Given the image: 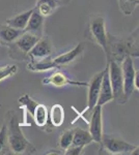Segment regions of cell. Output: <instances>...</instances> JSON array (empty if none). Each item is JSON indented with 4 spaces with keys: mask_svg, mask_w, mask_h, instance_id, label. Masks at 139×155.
<instances>
[{
    "mask_svg": "<svg viewBox=\"0 0 139 155\" xmlns=\"http://www.w3.org/2000/svg\"><path fill=\"white\" fill-rule=\"evenodd\" d=\"M3 122L6 125L7 141L12 154L32 155L36 153L37 149L26 139L22 131V123L20 122L16 111L9 110L5 113Z\"/></svg>",
    "mask_w": 139,
    "mask_h": 155,
    "instance_id": "obj_1",
    "label": "cell"
},
{
    "mask_svg": "<svg viewBox=\"0 0 139 155\" xmlns=\"http://www.w3.org/2000/svg\"><path fill=\"white\" fill-rule=\"evenodd\" d=\"M83 53H84V44L79 42L72 50L58 55L54 58L49 57L37 62L29 61L27 64V69L33 72H44L51 69H58L60 67L69 66L79 61L83 57Z\"/></svg>",
    "mask_w": 139,
    "mask_h": 155,
    "instance_id": "obj_2",
    "label": "cell"
},
{
    "mask_svg": "<svg viewBox=\"0 0 139 155\" xmlns=\"http://www.w3.org/2000/svg\"><path fill=\"white\" fill-rule=\"evenodd\" d=\"M107 33L105 17L100 14L90 15L85 30V37L102 48L104 53L107 50Z\"/></svg>",
    "mask_w": 139,
    "mask_h": 155,
    "instance_id": "obj_3",
    "label": "cell"
},
{
    "mask_svg": "<svg viewBox=\"0 0 139 155\" xmlns=\"http://www.w3.org/2000/svg\"><path fill=\"white\" fill-rule=\"evenodd\" d=\"M39 36L24 31L14 42L6 46L9 49V57L17 61L27 60L28 52L32 49L35 42L39 41Z\"/></svg>",
    "mask_w": 139,
    "mask_h": 155,
    "instance_id": "obj_4",
    "label": "cell"
},
{
    "mask_svg": "<svg viewBox=\"0 0 139 155\" xmlns=\"http://www.w3.org/2000/svg\"><path fill=\"white\" fill-rule=\"evenodd\" d=\"M100 145V151H104L107 154L112 155H127L132 154L137 145H133L123 140L115 134H104L102 136Z\"/></svg>",
    "mask_w": 139,
    "mask_h": 155,
    "instance_id": "obj_5",
    "label": "cell"
},
{
    "mask_svg": "<svg viewBox=\"0 0 139 155\" xmlns=\"http://www.w3.org/2000/svg\"><path fill=\"white\" fill-rule=\"evenodd\" d=\"M108 64V74H109L110 85L112 88L113 101L118 104H125L129 101L125 96L123 91V72L120 64L117 62L110 60L107 62Z\"/></svg>",
    "mask_w": 139,
    "mask_h": 155,
    "instance_id": "obj_6",
    "label": "cell"
},
{
    "mask_svg": "<svg viewBox=\"0 0 139 155\" xmlns=\"http://www.w3.org/2000/svg\"><path fill=\"white\" fill-rule=\"evenodd\" d=\"M106 60L109 62L110 60L117 62L118 64L127 56H130L128 42L126 38H120V37L107 33V50H106Z\"/></svg>",
    "mask_w": 139,
    "mask_h": 155,
    "instance_id": "obj_7",
    "label": "cell"
},
{
    "mask_svg": "<svg viewBox=\"0 0 139 155\" xmlns=\"http://www.w3.org/2000/svg\"><path fill=\"white\" fill-rule=\"evenodd\" d=\"M54 52L55 48L50 37L47 35H43L42 37H40L39 41L35 42L32 49L28 52L27 60L32 62L41 61V60L51 57Z\"/></svg>",
    "mask_w": 139,
    "mask_h": 155,
    "instance_id": "obj_8",
    "label": "cell"
},
{
    "mask_svg": "<svg viewBox=\"0 0 139 155\" xmlns=\"http://www.w3.org/2000/svg\"><path fill=\"white\" fill-rule=\"evenodd\" d=\"M120 67L123 72L125 96L129 101L135 91V74L137 69L134 66V58L131 56H127L120 63Z\"/></svg>",
    "mask_w": 139,
    "mask_h": 155,
    "instance_id": "obj_9",
    "label": "cell"
},
{
    "mask_svg": "<svg viewBox=\"0 0 139 155\" xmlns=\"http://www.w3.org/2000/svg\"><path fill=\"white\" fill-rule=\"evenodd\" d=\"M103 74H104V69L101 71L100 72H98V74H96L95 76L90 79V81L88 82L87 87H86L87 88V107H86V109L80 114L81 117L89 116L92 110L95 107L96 104H97Z\"/></svg>",
    "mask_w": 139,
    "mask_h": 155,
    "instance_id": "obj_10",
    "label": "cell"
},
{
    "mask_svg": "<svg viewBox=\"0 0 139 155\" xmlns=\"http://www.w3.org/2000/svg\"><path fill=\"white\" fill-rule=\"evenodd\" d=\"M42 84L45 86H53L56 88L65 86H75V87H87V82L76 81V80L70 79L64 72L60 71H53L50 76L43 79Z\"/></svg>",
    "mask_w": 139,
    "mask_h": 155,
    "instance_id": "obj_11",
    "label": "cell"
},
{
    "mask_svg": "<svg viewBox=\"0 0 139 155\" xmlns=\"http://www.w3.org/2000/svg\"><path fill=\"white\" fill-rule=\"evenodd\" d=\"M89 134L95 143L100 144L103 136V119H102V106L96 104L89 114Z\"/></svg>",
    "mask_w": 139,
    "mask_h": 155,
    "instance_id": "obj_12",
    "label": "cell"
},
{
    "mask_svg": "<svg viewBox=\"0 0 139 155\" xmlns=\"http://www.w3.org/2000/svg\"><path fill=\"white\" fill-rule=\"evenodd\" d=\"M49 119L48 122L45 126L44 130L48 132V134H51L54 131V129L56 127H59L64 124V109L61 104H55L51 107L49 111Z\"/></svg>",
    "mask_w": 139,
    "mask_h": 155,
    "instance_id": "obj_13",
    "label": "cell"
},
{
    "mask_svg": "<svg viewBox=\"0 0 139 155\" xmlns=\"http://www.w3.org/2000/svg\"><path fill=\"white\" fill-rule=\"evenodd\" d=\"M24 31L42 37L45 35V18L33 7Z\"/></svg>",
    "mask_w": 139,
    "mask_h": 155,
    "instance_id": "obj_14",
    "label": "cell"
},
{
    "mask_svg": "<svg viewBox=\"0 0 139 155\" xmlns=\"http://www.w3.org/2000/svg\"><path fill=\"white\" fill-rule=\"evenodd\" d=\"M112 101H113L112 88H111L109 74H108V64L106 63V66L104 68V74H103V78H102V82H101L97 104H100V106L103 107Z\"/></svg>",
    "mask_w": 139,
    "mask_h": 155,
    "instance_id": "obj_15",
    "label": "cell"
},
{
    "mask_svg": "<svg viewBox=\"0 0 139 155\" xmlns=\"http://www.w3.org/2000/svg\"><path fill=\"white\" fill-rule=\"evenodd\" d=\"M24 32V30H20L7 24H0V44L3 46H9Z\"/></svg>",
    "mask_w": 139,
    "mask_h": 155,
    "instance_id": "obj_16",
    "label": "cell"
},
{
    "mask_svg": "<svg viewBox=\"0 0 139 155\" xmlns=\"http://www.w3.org/2000/svg\"><path fill=\"white\" fill-rule=\"evenodd\" d=\"M60 6H61L60 0H36L34 8L44 18H47V17L52 16L54 12Z\"/></svg>",
    "mask_w": 139,
    "mask_h": 155,
    "instance_id": "obj_17",
    "label": "cell"
},
{
    "mask_svg": "<svg viewBox=\"0 0 139 155\" xmlns=\"http://www.w3.org/2000/svg\"><path fill=\"white\" fill-rule=\"evenodd\" d=\"M48 114H49V111H48L47 107L45 104H41V102H39L36 104V107H35L31 119L33 120L35 125L40 127V128H42L43 130H44L45 126H46L48 119H49Z\"/></svg>",
    "mask_w": 139,
    "mask_h": 155,
    "instance_id": "obj_18",
    "label": "cell"
},
{
    "mask_svg": "<svg viewBox=\"0 0 139 155\" xmlns=\"http://www.w3.org/2000/svg\"><path fill=\"white\" fill-rule=\"evenodd\" d=\"M32 9L33 8L29 9V11H25L23 12H20V14L15 15V16L11 17V18L6 19L5 24L14 27V28L24 30L27 23H28V20L30 18V15H31V12H32Z\"/></svg>",
    "mask_w": 139,
    "mask_h": 155,
    "instance_id": "obj_19",
    "label": "cell"
},
{
    "mask_svg": "<svg viewBox=\"0 0 139 155\" xmlns=\"http://www.w3.org/2000/svg\"><path fill=\"white\" fill-rule=\"evenodd\" d=\"M74 129V134H73V143L72 145L74 146H79L85 148L88 145L93 143V140L90 136L89 131L85 130V129L76 127Z\"/></svg>",
    "mask_w": 139,
    "mask_h": 155,
    "instance_id": "obj_20",
    "label": "cell"
},
{
    "mask_svg": "<svg viewBox=\"0 0 139 155\" xmlns=\"http://www.w3.org/2000/svg\"><path fill=\"white\" fill-rule=\"evenodd\" d=\"M18 104L19 106L24 109V119L27 118H32V115H33L34 109L36 107V104H39V101H35V99L32 98L29 94L25 93L23 95H21L18 98Z\"/></svg>",
    "mask_w": 139,
    "mask_h": 155,
    "instance_id": "obj_21",
    "label": "cell"
},
{
    "mask_svg": "<svg viewBox=\"0 0 139 155\" xmlns=\"http://www.w3.org/2000/svg\"><path fill=\"white\" fill-rule=\"evenodd\" d=\"M138 32H139V29H138V27H136V28L126 37L127 42H128L129 51H130V56L132 57V58H138V56H139Z\"/></svg>",
    "mask_w": 139,
    "mask_h": 155,
    "instance_id": "obj_22",
    "label": "cell"
},
{
    "mask_svg": "<svg viewBox=\"0 0 139 155\" xmlns=\"http://www.w3.org/2000/svg\"><path fill=\"white\" fill-rule=\"evenodd\" d=\"M73 134H74V129L69 128L64 129L61 132V134L58 137V147L60 150L65 151L73 143Z\"/></svg>",
    "mask_w": 139,
    "mask_h": 155,
    "instance_id": "obj_23",
    "label": "cell"
},
{
    "mask_svg": "<svg viewBox=\"0 0 139 155\" xmlns=\"http://www.w3.org/2000/svg\"><path fill=\"white\" fill-rule=\"evenodd\" d=\"M117 2L118 8L125 16H131L139 4V0H117Z\"/></svg>",
    "mask_w": 139,
    "mask_h": 155,
    "instance_id": "obj_24",
    "label": "cell"
},
{
    "mask_svg": "<svg viewBox=\"0 0 139 155\" xmlns=\"http://www.w3.org/2000/svg\"><path fill=\"white\" fill-rule=\"evenodd\" d=\"M11 149L9 146V141H7V132H6V125L5 123H2L0 127V155L11 154Z\"/></svg>",
    "mask_w": 139,
    "mask_h": 155,
    "instance_id": "obj_25",
    "label": "cell"
},
{
    "mask_svg": "<svg viewBox=\"0 0 139 155\" xmlns=\"http://www.w3.org/2000/svg\"><path fill=\"white\" fill-rule=\"evenodd\" d=\"M18 71L19 68L16 64H7L5 66H1L0 67V82L16 76Z\"/></svg>",
    "mask_w": 139,
    "mask_h": 155,
    "instance_id": "obj_26",
    "label": "cell"
},
{
    "mask_svg": "<svg viewBox=\"0 0 139 155\" xmlns=\"http://www.w3.org/2000/svg\"><path fill=\"white\" fill-rule=\"evenodd\" d=\"M84 150L83 147H79V146H74V145H71V146L68 148L64 153L65 155H80L82 154V151Z\"/></svg>",
    "mask_w": 139,
    "mask_h": 155,
    "instance_id": "obj_27",
    "label": "cell"
},
{
    "mask_svg": "<svg viewBox=\"0 0 139 155\" xmlns=\"http://www.w3.org/2000/svg\"><path fill=\"white\" fill-rule=\"evenodd\" d=\"M135 90H139V71L137 69L136 71V74H135Z\"/></svg>",
    "mask_w": 139,
    "mask_h": 155,
    "instance_id": "obj_28",
    "label": "cell"
},
{
    "mask_svg": "<svg viewBox=\"0 0 139 155\" xmlns=\"http://www.w3.org/2000/svg\"><path fill=\"white\" fill-rule=\"evenodd\" d=\"M71 1H72V0H60V2H61V6L68 5V4H70Z\"/></svg>",
    "mask_w": 139,
    "mask_h": 155,
    "instance_id": "obj_29",
    "label": "cell"
}]
</instances>
